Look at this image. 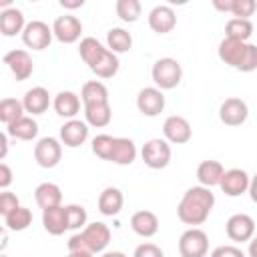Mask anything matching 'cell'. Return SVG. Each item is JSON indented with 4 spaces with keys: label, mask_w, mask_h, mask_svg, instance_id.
I'll use <instances>...</instances> for the list:
<instances>
[{
    "label": "cell",
    "mask_w": 257,
    "mask_h": 257,
    "mask_svg": "<svg viewBox=\"0 0 257 257\" xmlns=\"http://www.w3.org/2000/svg\"><path fill=\"white\" fill-rule=\"evenodd\" d=\"M42 225H44V231L50 233V235H62L66 229H68V223H66V207L58 205V207H50V209H44L42 211Z\"/></svg>",
    "instance_id": "23"
},
{
    "label": "cell",
    "mask_w": 257,
    "mask_h": 257,
    "mask_svg": "<svg viewBox=\"0 0 257 257\" xmlns=\"http://www.w3.org/2000/svg\"><path fill=\"white\" fill-rule=\"evenodd\" d=\"M133 257H165V253L155 243H141V245L135 247Z\"/></svg>",
    "instance_id": "41"
},
{
    "label": "cell",
    "mask_w": 257,
    "mask_h": 257,
    "mask_svg": "<svg viewBox=\"0 0 257 257\" xmlns=\"http://www.w3.org/2000/svg\"><path fill=\"white\" fill-rule=\"evenodd\" d=\"M18 207H20V201H18V197L14 193H10V191H2L0 193V213H2V217L10 215Z\"/></svg>",
    "instance_id": "40"
},
{
    "label": "cell",
    "mask_w": 257,
    "mask_h": 257,
    "mask_svg": "<svg viewBox=\"0 0 257 257\" xmlns=\"http://www.w3.org/2000/svg\"><path fill=\"white\" fill-rule=\"evenodd\" d=\"M80 96L72 90H60L54 98H52V108L58 116L66 118V120H72L76 118V114L80 112Z\"/></svg>",
    "instance_id": "18"
},
{
    "label": "cell",
    "mask_w": 257,
    "mask_h": 257,
    "mask_svg": "<svg viewBox=\"0 0 257 257\" xmlns=\"http://www.w3.org/2000/svg\"><path fill=\"white\" fill-rule=\"evenodd\" d=\"M100 257H126L122 251H106V253H102Z\"/></svg>",
    "instance_id": "50"
},
{
    "label": "cell",
    "mask_w": 257,
    "mask_h": 257,
    "mask_svg": "<svg viewBox=\"0 0 257 257\" xmlns=\"http://www.w3.org/2000/svg\"><path fill=\"white\" fill-rule=\"evenodd\" d=\"M149 26L157 34H169L177 26V14L169 4H159L149 12Z\"/></svg>",
    "instance_id": "17"
},
{
    "label": "cell",
    "mask_w": 257,
    "mask_h": 257,
    "mask_svg": "<svg viewBox=\"0 0 257 257\" xmlns=\"http://www.w3.org/2000/svg\"><path fill=\"white\" fill-rule=\"evenodd\" d=\"M137 108L145 116H159L165 110V94L157 86H145L137 94Z\"/></svg>",
    "instance_id": "11"
},
{
    "label": "cell",
    "mask_w": 257,
    "mask_h": 257,
    "mask_svg": "<svg viewBox=\"0 0 257 257\" xmlns=\"http://www.w3.org/2000/svg\"><path fill=\"white\" fill-rule=\"evenodd\" d=\"M141 157L149 169H165L171 163V145L165 139H151L143 145Z\"/></svg>",
    "instance_id": "6"
},
{
    "label": "cell",
    "mask_w": 257,
    "mask_h": 257,
    "mask_svg": "<svg viewBox=\"0 0 257 257\" xmlns=\"http://www.w3.org/2000/svg\"><path fill=\"white\" fill-rule=\"evenodd\" d=\"M104 50H106V48H104L94 36H84V38L80 40V44H78V54H80L82 62H84L88 68L100 58V54H102Z\"/></svg>",
    "instance_id": "33"
},
{
    "label": "cell",
    "mask_w": 257,
    "mask_h": 257,
    "mask_svg": "<svg viewBox=\"0 0 257 257\" xmlns=\"http://www.w3.org/2000/svg\"><path fill=\"white\" fill-rule=\"evenodd\" d=\"M114 10L122 22H137L141 16V2L139 0H116Z\"/></svg>",
    "instance_id": "36"
},
{
    "label": "cell",
    "mask_w": 257,
    "mask_h": 257,
    "mask_svg": "<svg viewBox=\"0 0 257 257\" xmlns=\"http://www.w3.org/2000/svg\"><path fill=\"white\" fill-rule=\"evenodd\" d=\"M223 165L219 161H213V159H207V161H201L199 167H197V181L199 185L211 189V187H219L221 179H223Z\"/></svg>",
    "instance_id": "22"
},
{
    "label": "cell",
    "mask_w": 257,
    "mask_h": 257,
    "mask_svg": "<svg viewBox=\"0 0 257 257\" xmlns=\"http://www.w3.org/2000/svg\"><path fill=\"white\" fill-rule=\"evenodd\" d=\"M4 64L10 68V72L14 74L16 80H26L32 76V70H34V62H32V56L22 50V48H14V50H8L4 54Z\"/></svg>",
    "instance_id": "14"
},
{
    "label": "cell",
    "mask_w": 257,
    "mask_h": 257,
    "mask_svg": "<svg viewBox=\"0 0 257 257\" xmlns=\"http://www.w3.org/2000/svg\"><path fill=\"white\" fill-rule=\"evenodd\" d=\"M60 6L62 8H68V10H74V8H82L84 6V0H60Z\"/></svg>",
    "instance_id": "45"
},
{
    "label": "cell",
    "mask_w": 257,
    "mask_h": 257,
    "mask_svg": "<svg viewBox=\"0 0 257 257\" xmlns=\"http://www.w3.org/2000/svg\"><path fill=\"white\" fill-rule=\"evenodd\" d=\"M12 183V169L6 163H0V189L6 191Z\"/></svg>",
    "instance_id": "43"
},
{
    "label": "cell",
    "mask_w": 257,
    "mask_h": 257,
    "mask_svg": "<svg viewBox=\"0 0 257 257\" xmlns=\"http://www.w3.org/2000/svg\"><path fill=\"white\" fill-rule=\"evenodd\" d=\"M84 120H86L88 126H94V128L106 126L112 120L110 104L104 102V104H88V106H84Z\"/></svg>",
    "instance_id": "30"
},
{
    "label": "cell",
    "mask_w": 257,
    "mask_h": 257,
    "mask_svg": "<svg viewBox=\"0 0 257 257\" xmlns=\"http://www.w3.org/2000/svg\"><path fill=\"white\" fill-rule=\"evenodd\" d=\"M34 199H36V205L44 211V209H50V207H58L62 205V191L56 183H40L36 189H34Z\"/></svg>",
    "instance_id": "26"
},
{
    "label": "cell",
    "mask_w": 257,
    "mask_h": 257,
    "mask_svg": "<svg viewBox=\"0 0 257 257\" xmlns=\"http://www.w3.org/2000/svg\"><path fill=\"white\" fill-rule=\"evenodd\" d=\"M249 183H251V177L247 175V171L229 169V171L223 173V179H221L219 187L227 197H241L243 193L249 191Z\"/></svg>",
    "instance_id": "15"
},
{
    "label": "cell",
    "mask_w": 257,
    "mask_h": 257,
    "mask_svg": "<svg viewBox=\"0 0 257 257\" xmlns=\"http://www.w3.org/2000/svg\"><path fill=\"white\" fill-rule=\"evenodd\" d=\"M0 145H2V151H0V159H6V153H8V135H0Z\"/></svg>",
    "instance_id": "47"
},
{
    "label": "cell",
    "mask_w": 257,
    "mask_h": 257,
    "mask_svg": "<svg viewBox=\"0 0 257 257\" xmlns=\"http://www.w3.org/2000/svg\"><path fill=\"white\" fill-rule=\"evenodd\" d=\"M213 6H215L219 12H231L233 0H213Z\"/></svg>",
    "instance_id": "44"
},
{
    "label": "cell",
    "mask_w": 257,
    "mask_h": 257,
    "mask_svg": "<svg viewBox=\"0 0 257 257\" xmlns=\"http://www.w3.org/2000/svg\"><path fill=\"white\" fill-rule=\"evenodd\" d=\"M253 34V24L251 20H245V18H231L227 24H225V38H231V40H239V42H247Z\"/></svg>",
    "instance_id": "32"
},
{
    "label": "cell",
    "mask_w": 257,
    "mask_h": 257,
    "mask_svg": "<svg viewBox=\"0 0 257 257\" xmlns=\"http://www.w3.org/2000/svg\"><path fill=\"white\" fill-rule=\"evenodd\" d=\"M211 257H245V253L235 245H219L211 251Z\"/></svg>",
    "instance_id": "42"
},
{
    "label": "cell",
    "mask_w": 257,
    "mask_h": 257,
    "mask_svg": "<svg viewBox=\"0 0 257 257\" xmlns=\"http://www.w3.org/2000/svg\"><path fill=\"white\" fill-rule=\"evenodd\" d=\"M213 207H215V195L211 193V189L197 185V187L187 189L185 195L181 197L177 205V217L181 223L197 227L209 219Z\"/></svg>",
    "instance_id": "1"
},
{
    "label": "cell",
    "mask_w": 257,
    "mask_h": 257,
    "mask_svg": "<svg viewBox=\"0 0 257 257\" xmlns=\"http://www.w3.org/2000/svg\"><path fill=\"white\" fill-rule=\"evenodd\" d=\"M247 116H249V106L239 96H229L219 106V120L227 126H239L247 120Z\"/></svg>",
    "instance_id": "10"
},
{
    "label": "cell",
    "mask_w": 257,
    "mask_h": 257,
    "mask_svg": "<svg viewBox=\"0 0 257 257\" xmlns=\"http://www.w3.org/2000/svg\"><path fill=\"white\" fill-rule=\"evenodd\" d=\"M80 98H82L84 106H88V104H104V102H108V88L100 80H88L80 88Z\"/></svg>",
    "instance_id": "28"
},
{
    "label": "cell",
    "mask_w": 257,
    "mask_h": 257,
    "mask_svg": "<svg viewBox=\"0 0 257 257\" xmlns=\"http://www.w3.org/2000/svg\"><path fill=\"white\" fill-rule=\"evenodd\" d=\"M86 221H88V215H86V209L82 205H66V223H68V229H84L86 227Z\"/></svg>",
    "instance_id": "37"
},
{
    "label": "cell",
    "mask_w": 257,
    "mask_h": 257,
    "mask_svg": "<svg viewBox=\"0 0 257 257\" xmlns=\"http://www.w3.org/2000/svg\"><path fill=\"white\" fill-rule=\"evenodd\" d=\"M217 54L221 62L239 70V72H253L257 68V46L251 42H239L231 38H223L219 42Z\"/></svg>",
    "instance_id": "2"
},
{
    "label": "cell",
    "mask_w": 257,
    "mask_h": 257,
    "mask_svg": "<svg viewBox=\"0 0 257 257\" xmlns=\"http://www.w3.org/2000/svg\"><path fill=\"white\" fill-rule=\"evenodd\" d=\"M163 135H165V141H169L173 145H185V143L191 141L193 128H191V122L185 116L171 114L163 122Z\"/></svg>",
    "instance_id": "12"
},
{
    "label": "cell",
    "mask_w": 257,
    "mask_h": 257,
    "mask_svg": "<svg viewBox=\"0 0 257 257\" xmlns=\"http://www.w3.org/2000/svg\"><path fill=\"white\" fill-rule=\"evenodd\" d=\"M52 32H54V38L62 44H72L80 38L82 34V22L72 16V14H64V16H58L54 18L52 22Z\"/></svg>",
    "instance_id": "13"
},
{
    "label": "cell",
    "mask_w": 257,
    "mask_h": 257,
    "mask_svg": "<svg viewBox=\"0 0 257 257\" xmlns=\"http://www.w3.org/2000/svg\"><path fill=\"white\" fill-rule=\"evenodd\" d=\"M66 257H92V253H88V251H68Z\"/></svg>",
    "instance_id": "49"
},
{
    "label": "cell",
    "mask_w": 257,
    "mask_h": 257,
    "mask_svg": "<svg viewBox=\"0 0 257 257\" xmlns=\"http://www.w3.org/2000/svg\"><path fill=\"white\" fill-rule=\"evenodd\" d=\"M22 104H24V110L30 112L32 116L34 114H42L50 106V94H48V90L44 86H32V88H28L24 92Z\"/></svg>",
    "instance_id": "19"
},
{
    "label": "cell",
    "mask_w": 257,
    "mask_h": 257,
    "mask_svg": "<svg viewBox=\"0 0 257 257\" xmlns=\"http://www.w3.org/2000/svg\"><path fill=\"white\" fill-rule=\"evenodd\" d=\"M131 229L139 237H145V239L147 237H153L159 231V217L153 211L141 209V211L133 213V217H131Z\"/></svg>",
    "instance_id": "20"
},
{
    "label": "cell",
    "mask_w": 257,
    "mask_h": 257,
    "mask_svg": "<svg viewBox=\"0 0 257 257\" xmlns=\"http://www.w3.org/2000/svg\"><path fill=\"white\" fill-rule=\"evenodd\" d=\"M209 251V237L203 229L191 227L179 237V255L181 257H205Z\"/></svg>",
    "instance_id": "5"
},
{
    "label": "cell",
    "mask_w": 257,
    "mask_h": 257,
    "mask_svg": "<svg viewBox=\"0 0 257 257\" xmlns=\"http://www.w3.org/2000/svg\"><path fill=\"white\" fill-rule=\"evenodd\" d=\"M137 159V147L133 143V139L126 137H114V145H112V153H110V163L126 167Z\"/></svg>",
    "instance_id": "25"
},
{
    "label": "cell",
    "mask_w": 257,
    "mask_h": 257,
    "mask_svg": "<svg viewBox=\"0 0 257 257\" xmlns=\"http://www.w3.org/2000/svg\"><path fill=\"white\" fill-rule=\"evenodd\" d=\"M28 22H24V14L20 8L12 6V8H6L0 12V32L4 36H16V34H22L24 28H26Z\"/></svg>",
    "instance_id": "21"
},
{
    "label": "cell",
    "mask_w": 257,
    "mask_h": 257,
    "mask_svg": "<svg viewBox=\"0 0 257 257\" xmlns=\"http://www.w3.org/2000/svg\"><path fill=\"white\" fill-rule=\"evenodd\" d=\"M225 233L231 241L235 243H245L251 241L255 235V221L247 213H235L227 219L225 223Z\"/></svg>",
    "instance_id": "9"
},
{
    "label": "cell",
    "mask_w": 257,
    "mask_h": 257,
    "mask_svg": "<svg viewBox=\"0 0 257 257\" xmlns=\"http://www.w3.org/2000/svg\"><path fill=\"white\" fill-rule=\"evenodd\" d=\"M6 135L12 139H18V141H32L38 135V122L32 116L24 114L22 118H18L6 126Z\"/></svg>",
    "instance_id": "27"
},
{
    "label": "cell",
    "mask_w": 257,
    "mask_h": 257,
    "mask_svg": "<svg viewBox=\"0 0 257 257\" xmlns=\"http://www.w3.org/2000/svg\"><path fill=\"white\" fill-rule=\"evenodd\" d=\"M131 46H133V36H131L128 30L114 26V28H110V30L106 32V48H108L110 52L122 54V52H128Z\"/></svg>",
    "instance_id": "31"
},
{
    "label": "cell",
    "mask_w": 257,
    "mask_h": 257,
    "mask_svg": "<svg viewBox=\"0 0 257 257\" xmlns=\"http://www.w3.org/2000/svg\"><path fill=\"white\" fill-rule=\"evenodd\" d=\"M112 145H114V137H110V135H96L92 139V153L98 159L108 161L110 153H112Z\"/></svg>",
    "instance_id": "38"
},
{
    "label": "cell",
    "mask_w": 257,
    "mask_h": 257,
    "mask_svg": "<svg viewBox=\"0 0 257 257\" xmlns=\"http://www.w3.org/2000/svg\"><path fill=\"white\" fill-rule=\"evenodd\" d=\"M24 104L22 100H16V98H2L0 100V120L8 126L12 124L14 120L22 118L24 116Z\"/></svg>",
    "instance_id": "34"
},
{
    "label": "cell",
    "mask_w": 257,
    "mask_h": 257,
    "mask_svg": "<svg viewBox=\"0 0 257 257\" xmlns=\"http://www.w3.org/2000/svg\"><path fill=\"white\" fill-rule=\"evenodd\" d=\"M52 26H48L42 20H30L22 32V42L32 50H44L52 42Z\"/></svg>",
    "instance_id": "7"
},
{
    "label": "cell",
    "mask_w": 257,
    "mask_h": 257,
    "mask_svg": "<svg viewBox=\"0 0 257 257\" xmlns=\"http://www.w3.org/2000/svg\"><path fill=\"white\" fill-rule=\"evenodd\" d=\"M30 223H32V211L22 207V205L18 209H14L10 215L4 217V225L10 231H24V229L30 227Z\"/></svg>",
    "instance_id": "35"
},
{
    "label": "cell",
    "mask_w": 257,
    "mask_h": 257,
    "mask_svg": "<svg viewBox=\"0 0 257 257\" xmlns=\"http://www.w3.org/2000/svg\"><path fill=\"white\" fill-rule=\"evenodd\" d=\"M122 203H124L122 191L116 189V187H106V189H102V193L98 195V211H100L104 217H114V215H118L120 209H122Z\"/></svg>",
    "instance_id": "24"
},
{
    "label": "cell",
    "mask_w": 257,
    "mask_h": 257,
    "mask_svg": "<svg viewBox=\"0 0 257 257\" xmlns=\"http://www.w3.org/2000/svg\"><path fill=\"white\" fill-rule=\"evenodd\" d=\"M108 243H110L108 225L102 221H94L68 239V251H88L94 255V253L104 251Z\"/></svg>",
    "instance_id": "3"
},
{
    "label": "cell",
    "mask_w": 257,
    "mask_h": 257,
    "mask_svg": "<svg viewBox=\"0 0 257 257\" xmlns=\"http://www.w3.org/2000/svg\"><path fill=\"white\" fill-rule=\"evenodd\" d=\"M120 68V62H118V54L110 52L108 48L100 54V58L90 66V70L98 76V78H112Z\"/></svg>",
    "instance_id": "29"
},
{
    "label": "cell",
    "mask_w": 257,
    "mask_h": 257,
    "mask_svg": "<svg viewBox=\"0 0 257 257\" xmlns=\"http://www.w3.org/2000/svg\"><path fill=\"white\" fill-rule=\"evenodd\" d=\"M151 78H153L155 86L161 90L177 88L183 78V66L177 58H171V56L159 58V60H155V64L151 68Z\"/></svg>",
    "instance_id": "4"
},
{
    "label": "cell",
    "mask_w": 257,
    "mask_h": 257,
    "mask_svg": "<svg viewBox=\"0 0 257 257\" xmlns=\"http://www.w3.org/2000/svg\"><path fill=\"white\" fill-rule=\"evenodd\" d=\"M88 139V124L86 120H80V118H72V120H66L62 126H60V143L68 149H76L80 145H84Z\"/></svg>",
    "instance_id": "16"
},
{
    "label": "cell",
    "mask_w": 257,
    "mask_h": 257,
    "mask_svg": "<svg viewBox=\"0 0 257 257\" xmlns=\"http://www.w3.org/2000/svg\"><path fill=\"white\" fill-rule=\"evenodd\" d=\"M249 257H257V237L249 241Z\"/></svg>",
    "instance_id": "48"
},
{
    "label": "cell",
    "mask_w": 257,
    "mask_h": 257,
    "mask_svg": "<svg viewBox=\"0 0 257 257\" xmlns=\"http://www.w3.org/2000/svg\"><path fill=\"white\" fill-rule=\"evenodd\" d=\"M62 159V145L54 137H42L34 145V161L42 169H54Z\"/></svg>",
    "instance_id": "8"
},
{
    "label": "cell",
    "mask_w": 257,
    "mask_h": 257,
    "mask_svg": "<svg viewBox=\"0 0 257 257\" xmlns=\"http://www.w3.org/2000/svg\"><path fill=\"white\" fill-rule=\"evenodd\" d=\"M255 10H257L255 0H233L231 14H233L235 18H245V20H249V16H253Z\"/></svg>",
    "instance_id": "39"
},
{
    "label": "cell",
    "mask_w": 257,
    "mask_h": 257,
    "mask_svg": "<svg viewBox=\"0 0 257 257\" xmlns=\"http://www.w3.org/2000/svg\"><path fill=\"white\" fill-rule=\"evenodd\" d=\"M249 197H251V201L253 203H257V173L251 177V183H249Z\"/></svg>",
    "instance_id": "46"
}]
</instances>
